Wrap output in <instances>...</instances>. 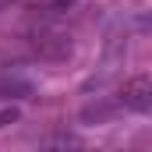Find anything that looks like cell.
<instances>
[{"label":"cell","mask_w":152,"mask_h":152,"mask_svg":"<svg viewBox=\"0 0 152 152\" xmlns=\"http://www.w3.org/2000/svg\"><path fill=\"white\" fill-rule=\"evenodd\" d=\"M25 42L36 50L39 57H46V60H64L75 50L71 32L60 28V25H53V21H32L28 32H25Z\"/></svg>","instance_id":"cell-1"},{"label":"cell","mask_w":152,"mask_h":152,"mask_svg":"<svg viewBox=\"0 0 152 152\" xmlns=\"http://www.w3.org/2000/svg\"><path fill=\"white\" fill-rule=\"evenodd\" d=\"M120 106L134 110V113H149L152 110V78L149 75H134L124 81L120 88Z\"/></svg>","instance_id":"cell-2"},{"label":"cell","mask_w":152,"mask_h":152,"mask_svg":"<svg viewBox=\"0 0 152 152\" xmlns=\"http://www.w3.org/2000/svg\"><path fill=\"white\" fill-rule=\"evenodd\" d=\"M36 92V81L28 75H21L18 67H7V64H0V99L7 96V99H25V96H32Z\"/></svg>","instance_id":"cell-3"},{"label":"cell","mask_w":152,"mask_h":152,"mask_svg":"<svg viewBox=\"0 0 152 152\" xmlns=\"http://www.w3.org/2000/svg\"><path fill=\"white\" fill-rule=\"evenodd\" d=\"M14 120H18V110H14V106L0 110V127H4V124H14Z\"/></svg>","instance_id":"cell-4"},{"label":"cell","mask_w":152,"mask_h":152,"mask_svg":"<svg viewBox=\"0 0 152 152\" xmlns=\"http://www.w3.org/2000/svg\"><path fill=\"white\" fill-rule=\"evenodd\" d=\"M60 4H71V0H60Z\"/></svg>","instance_id":"cell-5"}]
</instances>
